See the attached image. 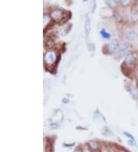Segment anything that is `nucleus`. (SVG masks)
Masks as SVG:
<instances>
[{
	"label": "nucleus",
	"mask_w": 138,
	"mask_h": 152,
	"mask_svg": "<svg viewBox=\"0 0 138 152\" xmlns=\"http://www.w3.org/2000/svg\"><path fill=\"white\" fill-rule=\"evenodd\" d=\"M83 152H91V151L88 148H84V150H83Z\"/></svg>",
	"instance_id": "9b49d317"
},
{
	"label": "nucleus",
	"mask_w": 138,
	"mask_h": 152,
	"mask_svg": "<svg viewBox=\"0 0 138 152\" xmlns=\"http://www.w3.org/2000/svg\"><path fill=\"white\" fill-rule=\"evenodd\" d=\"M118 47V42L116 40H113L112 42H110V43L107 45V48H108V50L110 52H114L115 49Z\"/></svg>",
	"instance_id": "39448f33"
},
{
	"label": "nucleus",
	"mask_w": 138,
	"mask_h": 152,
	"mask_svg": "<svg viewBox=\"0 0 138 152\" xmlns=\"http://www.w3.org/2000/svg\"><path fill=\"white\" fill-rule=\"evenodd\" d=\"M129 48H130V47H129V45L127 44H123V45H122L120 47L119 51H118L120 56H125L127 52H128Z\"/></svg>",
	"instance_id": "7ed1b4c3"
},
{
	"label": "nucleus",
	"mask_w": 138,
	"mask_h": 152,
	"mask_svg": "<svg viewBox=\"0 0 138 152\" xmlns=\"http://www.w3.org/2000/svg\"><path fill=\"white\" fill-rule=\"evenodd\" d=\"M135 37V32L133 29H128L126 32V38H127V40H133Z\"/></svg>",
	"instance_id": "20e7f679"
},
{
	"label": "nucleus",
	"mask_w": 138,
	"mask_h": 152,
	"mask_svg": "<svg viewBox=\"0 0 138 152\" xmlns=\"http://www.w3.org/2000/svg\"><path fill=\"white\" fill-rule=\"evenodd\" d=\"M56 60V55L55 52L49 51L45 54L44 57V61L47 65H52Z\"/></svg>",
	"instance_id": "f257e3e1"
},
{
	"label": "nucleus",
	"mask_w": 138,
	"mask_h": 152,
	"mask_svg": "<svg viewBox=\"0 0 138 152\" xmlns=\"http://www.w3.org/2000/svg\"><path fill=\"white\" fill-rule=\"evenodd\" d=\"M104 152H107V151H104Z\"/></svg>",
	"instance_id": "dca6fc26"
},
{
	"label": "nucleus",
	"mask_w": 138,
	"mask_h": 152,
	"mask_svg": "<svg viewBox=\"0 0 138 152\" xmlns=\"http://www.w3.org/2000/svg\"><path fill=\"white\" fill-rule=\"evenodd\" d=\"M90 30H91V26H90V19L88 17L86 19V23H85V32H86V35H89L90 33Z\"/></svg>",
	"instance_id": "0eeeda50"
},
{
	"label": "nucleus",
	"mask_w": 138,
	"mask_h": 152,
	"mask_svg": "<svg viewBox=\"0 0 138 152\" xmlns=\"http://www.w3.org/2000/svg\"><path fill=\"white\" fill-rule=\"evenodd\" d=\"M75 152H81V151H80V150H77V151H75Z\"/></svg>",
	"instance_id": "4468645a"
},
{
	"label": "nucleus",
	"mask_w": 138,
	"mask_h": 152,
	"mask_svg": "<svg viewBox=\"0 0 138 152\" xmlns=\"http://www.w3.org/2000/svg\"><path fill=\"white\" fill-rule=\"evenodd\" d=\"M137 78H138V69H137Z\"/></svg>",
	"instance_id": "ddd939ff"
},
{
	"label": "nucleus",
	"mask_w": 138,
	"mask_h": 152,
	"mask_svg": "<svg viewBox=\"0 0 138 152\" xmlns=\"http://www.w3.org/2000/svg\"><path fill=\"white\" fill-rule=\"evenodd\" d=\"M101 35H102V36H103L104 38H105V39H106V38H107V39H109V38H110V35H109V34L107 33V32H105V31L104 29L101 30Z\"/></svg>",
	"instance_id": "6e6552de"
},
{
	"label": "nucleus",
	"mask_w": 138,
	"mask_h": 152,
	"mask_svg": "<svg viewBox=\"0 0 138 152\" xmlns=\"http://www.w3.org/2000/svg\"><path fill=\"white\" fill-rule=\"evenodd\" d=\"M63 16H64V13L61 10H55L52 12L51 14V17H52V19L55 21H61V19H63Z\"/></svg>",
	"instance_id": "f03ea898"
},
{
	"label": "nucleus",
	"mask_w": 138,
	"mask_h": 152,
	"mask_svg": "<svg viewBox=\"0 0 138 152\" xmlns=\"http://www.w3.org/2000/svg\"><path fill=\"white\" fill-rule=\"evenodd\" d=\"M137 26H138V20H137Z\"/></svg>",
	"instance_id": "2eb2a0df"
},
{
	"label": "nucleus",
	"mask_w": 138,
	"mask_h": 152,
	"mask_svg": "<svg viewBox=\"0 0 138 152\" xmlns=\"http://www.w3.org/2000/svg\"><path fill=\"white\" fill-rule=\"evenodd\" d=\"M90 146L92 148L96 149L97 148H98V144H97L96 142H91L90 143Z\"/></svg>",
	"instance_id": "9d476101"
},
{
	"label": "nucleus",
	"mask_w": 138,
	"mask_h": 152,
	"mask_svg": "<svg viewBox=\"0 0 138 152\" xmlns=\"http://www.w3.org/2000/svg\"><path fill=\"white\" fill-rule=\"evenodd\" d=\"M129 2H130V1H128V0H127V2H124V1H123V3L124 4V5H126V4L129 3Z\"/></svg>",
	"instance_id": "f8f14e48"
},
{
	"label": "nucleus",
	"mask_w": 138,
	"mask_h": 152,
	"mask_svg": "<svg viewBox=\"0 0 138 152\" xmlns=\"http://www.w3.org/2000/svg\"><path fill=\"white\" fill-rule=\"evenodd\" d=\"M107 3H108V5L110 6V7H112V8L116 7L117 5H118V2H115V1H108Z\"/></svg>",
	"instance_id": "1a4fd4ad"
},
{
	"label": "nucleus",
	"mask_w": 138,
	"mask_h": 152,
	"mask_svg": "<svg viewBox=\"0 0 138 152\" xmlns=\"http://www.w3.org/2000/svg\"><path fill=\"white\" fill-rule=\"evenodd\" d=\"M135 60V56L134 55L131 54V55H128L125 60V63L128 65H131V64Z\"/></svg>",
	"instance_id": "423d86ee"
}]
</instances>
